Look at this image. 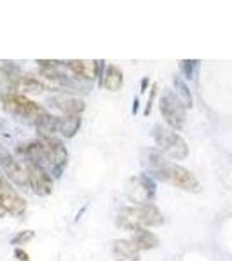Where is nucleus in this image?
Wrapping results in <instances>:
<instances>
[{
  "mask_svg": "<svg viewBox=\"0 0 232 261\" xmlns=\"http://www.w3.org/2000/svg\"><path fill=\"white\" fill-rule=\"evenodd\" d=\"M175 89H176V96L180 98V101L183 103L185 108H192V94L191 89L187 87V84L182 77H175Z\"/></svg>",
  "mask_w": 232,
  "mask_h": 261,
  "instance_id": "19",
  "label": "nucleus"
},
{
  "mask_svg": "<svg viewBox=\"0 0 232 261\" xmlns=\"http://www.w3.org/2000/svg\"><path fill=\"white\" fill-rule=\"evenodd\" d=\"M33 237H35V231H33V230H23V231H19L18 235H14V237H12L11 244H12V246H23V244L30 242Z\"/></svg>",
  "mask_w": 232,
  "mask_h": 261,
  "instance_id": "20",
  "label": "nucleus"
},
{
  "mask_svg": "<svg viewBox=\"0 0 232 261\" xmlns=\"http://www.w3.org/2000/svg\"><path fill=\"white\" fill-rule=\"evenodd\" d=\"M39 63V68H58V66L65 65V61L60 60H37Z\"/></svg>",
  "mask_w": 232,
  "mask_h": 261,
  "instance_id": "23",
  "label": "nucleus"
},
{
  "mask_svg": "<svg viewBox=\"0 0 232 261\" xmlns=\"http://www.w3.org/2000/svg\"><path fill=\"white\" fill-rule=\"evenodd\" d=\"M0 202H2L6 213L12 214V216H21V214H25V211H27V200L2 176H0Z\"/></svg>",
  "mask_w": 232,
  "mask_h": 261,
  "instance_id": "10",
  "label": "nucleus"
},
{
  "mask_svg": "<svg viewBox=\"0 0 232 261\" xmlns=\"http://www.w3.org/2000/svg\"><path fill=\"white\" fill-rule=\"evenodd\" d=\"M0 169L4 171V174L12 183L18 185L19 188L28 187V176H27V169H25V164H21L18 159H14V155L2 143H0Z\"/></svg>",
  "mask_w": 232,
  "mask_h": 261,
  "instance_id": "7",
  "label": "nucleus"
},
{
  "mask_svg": "<svg viewBox=\"0 0 232 261\" xmlns=\"http://www.w3.org/2000/svg\"><path fill=\"white\" fill-rule=\"evenodd\" d=\"M49 103H53L58 110H61L63 115H81L86 110V103L81 98H75V96L68 94L54 96V98L49 99Z\"/></svg>",
  "mask_w": 232,
  "mask_h": 261,
  "instance_id": "12",
  "label": "nucleus"
},
{
  "mask_svg": "<svg viewBox=\"0 0 232 261\" xmlns=\"http://www.w3.org/2000/svg\"><path fill=\"white\" fill-rule=\"evenodd\" d=\"M150 136L154 138L159 151L166 155V157H171V159H175V161H183V159H187L189 145L176 130L166 127V125H163V124H155L150 130Z\"/></svg>",
  "mask_w": 232,
  "mask_h": 261,
  "instance_id": "3",
  "label": "nucleus"
},
{
  "mask_svg": "<svg viewBox=\"0 0 232 261\" xmlns=\"http://www.w3.org/2000/svg\"><path fill=\"white\" fill-rule=\"evenodd\" d=\"M113 254L117 261H140V251L134 247L131 241H126V239L113 242Z\"/></svg>",
  "mask_w": 232,
  "mask_h": 261,
  "instance_id": "15",
  "label": "nucleus"
},
{
  "mask_svg": "<svg viewBox=\"0 0 232 261\" xmlns=\"http://www.w3.org/2000/svg\"><path fill=\"white\" fill-rule=\"evenodd\" d=\"M23 77L25 73L19 70V66L11 63L0 66V99L11 94H18Z\"/></svg>",
  "mask_w": 232,
  "mask_h": 261,
  "instance_id": "11",
  "label": "nucleus"
},
{
  "mask_svg": "<svg viewBox=\"0 0 232 261\" xmlns=\"http://www.w3.org/2000/svg\"><path fill=\"white\" fill-rule=\"evenodd\" d=\"M19 91L25 92V96L28 94H40L44 89V86L40 84L39 77H37L35 73H27L23 77V81H21V86H19Z\"/></svg>",
  "mask_w": 232,
  "mask_h": 261,
  "instance_id": "18",
  "label": "nucleus"
},
{
  "mask_svg": "<svg viewBox=\"0 0 232 261\" xmlns=\"http://www.w3.org/2000/svg\"><path fill=\"white\" fill-rule=\"evenodd\" d=\"M129 241L134 244V247H136L138 251H149V249H154V247L159 246L157 235H155L154 231L147 230V228L134 230Z\"/></svg>",
  "mask_w": 232,
  "mask_h": 261,
  "instance_id": "14",
  "label": "nucleus"
},
{
  "mask_svg": "<svg viewBox=\"0 0 232 261\" xmlns=\"http://www.w3.org/2000/svg\"><path fill=\"white\" fill-rule=\"evenodd\" d=\"M82 124L81 115H61L58 117V133L63 138H74Z\"/></svg>",
  "mask_w": 232,
  "mask_h": 261,
  "instance_id": "16",
  "label": "nucleus"
},
{
  "mask_svg": "<svg viewBox=\"0 0 232 261\" xmlns=\"http://www.w3.org/2000/svg\"><path fill=\"white\" fill-rule=\"evenodd\" d=\"M142 164L150 172V178L164 181L168 185H173L175 188L185 192H199L201 185L196 176L189 169H185L180 164L171 162L170 159L159 150H145L142 153Z\"/></svg>",
  "mask_w": 232,
  "mask_h": 261,
  "instance_id": "1",
  "label": "nucleus"
},
{
  "mask_svg": "<svg viewBox=\"0 0 232 261\" xmlns=\"http://www.w3.org/2000/svg\"><path fill=\"white\" fill-rule=\"evenodd\" d=\"M138 107H140V101H138V98H134V101H133V115H136V113H138Z\"/></svg>",
  "mask_w": 232,
  "mask_h": 261,
  "instance_id": "26",
  "label": "nucleus"
},
{
  "mask_svg": "<svg viewBox=\"0 0 232 261\" xmlns=\"http://www.w3.org/2000/svg\"><path fill=\"white\" fill-rule=\"evenodd\" d=\"M155 96H157V84H152V89H150V96H149V103H147V107H145V117H149L150 115V112H152V105H154V99H155Z\"/></svg>",
  "mask_w": 232,
  "mask_h": 261,
  "instance_id": "22",
  "label": "nucleus"
},
{
  "mask_svg": "<svg viewBox=\"0 0 232 261\" xmlns=\"http://www.w3.org/2000/svg\"><path fill=\"white\" fill-rule=\"evenodd\" d=\"M37 141L40 143L42 151H44V169L54 178H60L68 164V151L58 136H39Z\"/></svg>",
  "mask_w": 232,
  "mask_h": 261,
  "instance_id": "4",
  "label": "nucleus"
},
{
  "mask_svg": "<svg viewBox=\"0 0 232 261\" xmlns=\"http://www.w3.org/2000/svg\"><path fill=\"white\" fill-rule=\"evenodd\" d=\"M147 87H149V79H143V81H142V87H140V92H145L147 91Z\"/></svg>",
  "mask_w": 232,
  "mask_h": 261,
  "instance_id": "27",
  "label": "nucleus"
},
{
  "mask_svg": "<svg viewBox=\"0 0 232 261\" xmlns=\"http://www.w3.org/2000/svg\"><path fill=\"white\" fill-rule=\"evenodd\" d=\"M66 68H68L77 79H81V81L91 82V81H95V79H98V66H96V61L72 60V61H66Z\"/></svg>",
  "mask_w": 232,
  "mask_h": 261,
  "instance_id": "13",
  "label": "nucleus"
},
{
  "mask_svg": "<svg viewBox=\"0 0 232 261\" xmlns=\"http://www.w3.org/2000/svg\"><path fill=\"white\" fill-rule=\"evenodd\" d=\"M164 223L163 213L159 211L157 205L150 204H140L124 207L119 211L117 216V226L121 230H138V228H149V226H159Z\"/></svg>",
  "mask_w": 232,
  "mask_h": 261,
  "instance_id": "2",
  "label": "nucleus"
},
{
  "mask_svg": "<svg viewBox=\"0 0 232 261\" xmlns=\"http://www.w3.org/2000/svg\"><path fill=\"white\" fill-rule=\"evenodd\" d=\"M197 63L199 61H192V60H183L180 61V70H182V73L185 75V79H194V70H196Z\"/></svg>",
  "mask_w": 232,
  "mask_h": 261,
  "instance_id": "21",
  "label": "nucleus"
},
{
  "mask_svg": "<svg viewBox=\"0 0 232 261\" xmlns=\"http://www.w3.org/2000/svg\"><path fill=\"white\" fill-rule=\"evenodd\" d=\"M0 140H11V130L6 120L0 119Z\"/></svg>",
  "mask_w": 232,
  "mask_h": 261,
  "instance_id": "24",
  "label": "nucleus"
},
{
  "mask_svg": "<svg viewBox=\"0 0 232 261\" xmlns=\"http://www.w3.org/2000/svg\"><path fill=\"white\" fill-rule=\"evenodd\" d=\"M14 256H16V258H18L19 261H30V259H28V258H30V256H28V252H27V251H23V249H19V247L14 251Z\"/></svg>",
  "mask_w": 232,
  "mask_h": 261,
  "instance_id": "25",
  "label": "nucleus"
},
{
  "mask_svg": "<svg viewBox=\"0 0 232 261\" xmlns=\"http://www.w3.org/2000/svg\"><path fill=\"white\" fill-rule=\"evenodd\" d=\"M4 214H6V209H4L2 202H0V218H2V216H4Z\"/></svg>",
  "mask_w": 232,
  "mask_h": 261,
  "instance_id": "28",
  "label": "nucleus"
},
{
  "mask_svg": "<svg viewBox=\"0 0 232 261\" xmlns=\"http://www.w3.org/2000/svg\"><path fill=\"white\" fill-rule=\"evenodd\" d=\"M159 110H161L163 119L166 120L170 129L180 130L183 127L185 119H187V108L183 107V103L176 96V92H164L161 99H159Z\"/></svg>",
  "mask_w": 232,
  "mask_h": 261,
  "instance_id": "6",
  "label": "nucleus"
},
{
  "mask_svg": "<svg viewBox=\"0 0 232 261\" xmlns=\"http://www.w3.org/2000/svg\"><path fill=\"white\" fill-rule=\"evenodd\" d=\"M2 105H4V110L9 112L11 115H16L23 120L33 122V124H37V122L48 113L40 105H37L35 101H32L28 96L19 94V92L18 94H11V96L2 98Z\"/></svg>",
  "mask_w": 232,
  "mask_h": 261,
  "instance_id": "5",
  "label": "nucleus"
},
{
  "mask_svg": "<svg viewBox=\"0 0 232 261\" xmlns=\"http://www.w3.org/2000/svg\"><path fill=\"white\" fill-rule=\"evenodd\" d=\"M122 84H124V75H122V70L119 66L115 65H108L105 68V73H103V82L101 86L107 87L108 91L115 92V91H121Z\"/></svg>",
  "mask_w": 232,
  "mask_h": 261,
  "instance_id": "17",
  "label": "nucleus"
},
{
  "mask_svg": "<svg viewBox=\"0 0 232 261\" xmlns=\"http://www.w3.org/2000/svg\"><path fill=\"white\" fill-rule=\"evenodd\" d=\"M128 197L133 202H136V205L140 204H150V200L155 195V183L149 174H138L133 176L128 181Z\"/></svg>",
  "mask_w": 232,
  "mask_h": 261,
  "instance_id": "8",
  "label": "nucleus"
},
{
  "mask_svg": "<svg viewBox=\"0 0 232 261\" xmlns=\"http://www.w3.org/2000/svg\"><path fill=\"white\" fill-rule=\"evenodd\" d=\"M23 164H25V169H27V176H28V187H30L37 195L48 197L49 193L53 192V178H51V174L33 162L25 161Z\"/></svg>",
  "mask_w": 232,
  "mask_h": 261,
  "instance_id": "9",
  "label": "nucleus"
}]
</instances>
